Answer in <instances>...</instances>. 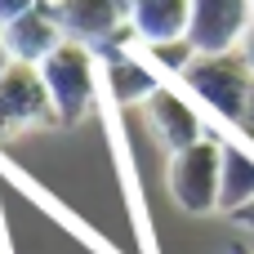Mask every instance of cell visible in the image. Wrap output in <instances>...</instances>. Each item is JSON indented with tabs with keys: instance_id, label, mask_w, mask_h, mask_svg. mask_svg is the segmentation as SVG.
Wrapping results in <instances>:
<instances>
[{
	"instance_id": "1",
	"label": "cell",
	"mask_w": 254,
	"mask_h": 254,
	"mask_svg": "<svg viewBox=\"0 0 254 254\" xmlns=\"http://www.w3.org/2000/svg\"><path fill=\"white\" fill-rule=\"evenodd\" d=\"M188 85H192L214 112H223V116L237 121V125H241L246 103H250V94H254V80H250V67H246V54H241V49L201 54V58L188 67Z\"/></svg>"
},
{
	"instance_id": "2",
	"label": "cell",
	"mask_w": 254,
	"mask_h": 254,
	"mask_svg": "<svg viewBox=\"0 0 254 254\" xmlns=\"http://www.w3.org/2000/svg\"><path fill=\"white\" fill-rule=\"evenodd\" d=\"M170 192L183 210L192 214H205L219 205V192H223V147L214 138H196L192 147L174 152V165H170Z\"/></svg>"
},
{
	"instance_id": "3",
	"label": "cell",
	"mask_w": 254,
	"mask_h": 254,
	"mask_svg": "<svg viewBox=\"0 0 254 254\" xmlns=\"http://www.w3.org/2000/svg\"><path fill=\"white\" fill-rule=\"evenodd\" d=\"M40 76H45V89H49L58 116H80L89 107L94 71H89V54L80 40H63L49 58H40Z\"/></svg>"
},
{
	"instance_id": "4",
	"label": "cell",
	"mask_w": 254,
	"mask_h": 254,
	"mask_svg": "<svg viewBox=\"0 0 254 254\" xmlns=\"http://www.w3.org/2000/svg\"><path fill=\"white\" fill-rule=\"evenodd\" d=\"M49 4L63 36L80 45H103L112 31L129 22V0H49Z\"/></svg>"
},
{
	"instance_id": "5",
	"label": "cell",
	"mask_w": 254,
	"mask_h": 254,
	"mask_svg": "<svg viewBox=\"0 0 254 254\" xmlns=\"http://www.w3.org/2000/svg\"><path fill=\"white\" fill-rule=\"evenodd\" d=\"M31 116H54V98L45 89V76H36L31 63H18L0 76V134L27 125Z\"/></svg>"
},
{
	"instance_id": "6",
	"label": "cell",
	"mask_w": 254,
	"mask_h": 254,
	"mask_svg": "<svg viewBox=\"0 0 254 254\" xmlns=\"http://www.w3.org/2000/svg\"><path fill=\"white\" fill-rule=\"evenodd\" d=\"M246 40V0H196L192 4V45L196 54L241 49Z\"/></svg>"
},
{
	"instance_id": "7",
	"label": "cell",
	"mask_w": 254,
	"mask_h": 254,
	"mask_svg": "<svg viewBox=\"0 0 254 254\" xmlns=\"http://www.w3.org/2000/svg\"><path fill=\"white\" fill-rule=\"evenodd\" d=\"M0 31H4L9 54H13L18 63H40V58H49V54L67 40L63 27H58V18H54V4H31L27 13L0 22Z\"/></svg>"
},
{
	"instance_id": "8",
	"label": "cell",
	"mask_w": 254,
	"mask_h": 254,
	"mask_svg": "<svg viewBox=\"0 0 254 254\" xmlns=\"http://www.w3.org/2000/svg\"><path fill=\"white\" fill-rule=\"evenodd\" d=\"M129 27L143 45L183 40L192 31V0H129Z\"/></svg>"
},
{
	"instance_id": "9",
	"label": "cell",
	"mask_w": 254,
	"mask_h": 254,
	"mask_svg": "<svg viewBox=\"0 0 254 254\" xmlns=\"http://www.w3.org/2000/svg\"><path fill=\"white\" fill-rule=\"evenodd\" d=\"M147 112H152V129H156L174 152H183V147H192V143L201 138V129H196L192 112H188L170 89H156V94L147 98Z\"/></svg>"
},
{
	"instance_id": "10",
	"label": "cell",
	"mask_w": 254,
	"mask_h": 254,
	"mask_svg": "<svg viewBox=\"0 0 254 254\" xmlns=\"http://www.w3.org/2000/svg\"><path fill=\"white\" fill-rule=\"evenodd\" d=\"M112 85H116V98H152L156 94V80L138 67V63H112Z\"/></svg>"
},
{
	"instance_id": "11",
	"label": "cell",
	"mask_w": 254,
	"mask_h": 254,
	"mask_svg": "<svg viewBox=\"0 0 254 254\" xmlns=\"http://www.w3.org/2000/svg\"><path fill=\"white\" fill-rule=\"evenodd\" d=\"M9 58H13V54H9V40H4V31H0V76L9 71Z\"/></svg>"
},
{
	"instance_id": "12",
	"label": "cell",
	"mask_w": 254,
	"mask_h": 254,
	"mask_svg": "<svg viewBox=\"0 0 254 254\" xmlns=\"http://www.w3.org/2000/svg\"><path fill=\"white\" fill-rule=\"evenodd\" d=\"M241 219H246V223H254V201H246V205H241Z\"/></svg>"
}]
</instances>
